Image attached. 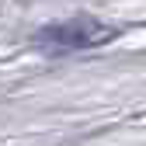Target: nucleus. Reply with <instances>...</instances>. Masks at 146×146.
<instances>
[{"instance_id": "obj_1", "label": "nucleus", "mask_w": 146, "mask_h": 146, "mask_svg": "<svg viewBox=\"0 0 146 146\" xmlns=\"http://www.w3.org/2000/svg\"><path fill=\"white\" fill-rule=\"evenodd\" d=\"M115 28H104L101 21H90V17H77V21H59V25H49L35 35L38 45H49V49H63V52H73V49H94V45H104L115 38Z\"/></svg>"}]
</instances>
